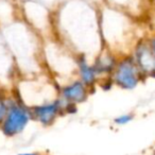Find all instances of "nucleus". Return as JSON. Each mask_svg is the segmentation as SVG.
Masks as SVG:
<instances>
[{
    "instance_id": "9b49d317",
    "label": "nucleus",
    "mask_w": 155,
    "mask_h": 155,
    "mask_svg": "<svg viewBox=\"0 0 155 155\" xmlns=\"http://www.w3.org/2000/svg\"><path fill=\"white\" fill-rule=\"evenodd\" d=\"M12 91H7V89L0 88V123L2 122L5 115L8 113L11 102Z\"/></svg>"
},
{
    "instance_id": "f03ea898",
    "label": "nucleus",
    "mask_w": 155,
    "mask_h": 155,
    "mask_svg": "<svg viewBox=\"0 0 155 155\" xmlns=\"http://www.w3.org/2000/svg\"><path fill=\"white\" fill-rule=\"evenodd\" d=\"M77 54L62 41L41 45L43 68L58 86L77 77Z\"/></svg>"
},
{
    "instance_id": "1a4fd4ad",
    "label": "nucleus",
    "mask_w": 155,
    "mask_h": 155,
    "mask_svg": "<svg viewBox=\"0 0 155 155\" xmlns=\"http://www.w3.org/2000/svg\"><path fill=\"white\" fill-rule=\"evenodd\" d=\"M77 78L93 91L99 84V75L94 66L93 60L84 55H77Z\"/></svg>"
},
{
    "instance_id": "20e7f679",
    "label": "nucleus",
    "mask_w": 155,
    "mask_h": 155,
    "mask_svg": "<svg viewBox=\"0 0 155 155\" xmlns=\"http://www.w3.org/2000/svg\"><path fill=\"white\" fill-rule=\"evenodd\" d=\"M110 78L114 86L123 91H133L144 80L131 54L119 56Z\"/></svg>"
},
{
    "instance_id": "2eb2a0df",
    "label": "nucleus",
    "mask_w": 155,
    "mask_h": 155,
    "mask_svg": "<svg viewBox=\"0 0 155 155\" xmlns=\"http://www.w3.org/2000/svg\"><path fill=\"white\" fill-rule=\"evenodd\" d=\"M0 135H1V131H0Z\"/></svg>"
},
{
    "instance_id": "39448f33",
    "label": "nucleus",
    "mask_w": 155,
    "mask_h": 155,
    "mask_svg": "<svg viewBox=\"0 0 155 155\" xmlns=\"http://www.w3.org/2000/svg\"><path fill=\"white\" fill-rule=\"evenodd\" d=\"M33 121L41 127H51L64 114V104L60 98L31 107Z\"/></svg>"
},
{
    "instance_id": "9d476101",
    "label": "nucleus",
    "mask_w": 155,
    "mask_h": 155,
    "mask_svg": "<svg viewBox=\"0 0 155 155\" xmlns=\"http://www.w3.org/2000/svg\"><path fill=\"white\" fill-rule=\"evenodd\" d=\"M119 56L115 54L113 51L103 48L99 53L96 55V58L93 60L94 66L96 68L98 75H99L100 81L104 79H108L118 62ZM99 81V82H100Z\"/></svg>"
},
{
    "instance_id": "7ed1b4c3",
    "label": "nucleus",
    "mask_w": 155,
    "mask_h": 155,
    "mask_svg": "<svg viewBox=\"0 0 155 155\" xmlns=\"http://www.w3.org/2000/svg\"><path fill=\"white\" fill-rule=\"evenodd\" d=\"M32 121L31 108L20 101L12 91L9 110L2 122L0 123L1 134L5 137L15 138L21 135Z\"/></svg>"
},
{
    "instance_id": "6e6552de",
    "label": "nucleus",
    "mask_w": 155,
    "mask_h": 155,
    "mask_svg": "<svg viewBox=\"0 0 155 155\" xmlns=\"http://www.w3.org/2000/svg\"><path fill=\"white\" fill-rule=\"evenodd\" d=\"M18 72L5 39L0 37V88L12 91Z\"/></svg>"
},
{
    "instance_id": "4468645a",
    "label": "nucleus",
    "mask_w": 155,
    "mask_h": 155,
    "mask_svg": "<svg viewBox=\"0 0 155 155\" xmlns=\"http://www.w3.org/2000/svg\"><path fill=\"white\" fill-rule=\"evenodd\" d=\"M148 41H149V45H150L151 51H152L153 58H154V61H155V35H153L152 37L148 38Z\"/></svg>"
},
{
    "instance_id": "423d86ee",
    "label": "nucleus",
    "mask_w": 155,
    "mask_h": 155,
    "mask_svg": "<svg viewBox=\"0 0 155 155\" xmlns=\"http://www.w3.org/2000/svg\"><path fill=\"white\" fill-rule=\"evenodd\" d=\"M91 89L77 77L58 86V98L66 104L80 105L88 99Z\"/></svg>"
},
{
    "instance_id": "ddd939ff",
    "label": "nucleus",
    "mask_w": 155,
    "mask_h": 155,
    "mask_svg": "<svg viewBox=\"0 0 155 155\" xmlns=\"http://www.w3.org/2000/svg\"><path fill=\"white\" fill-rule=\"evenodd\" d=\"M15 155H47L41 151H21V152L16 153Z\"/></svg>"
},
{
    "instance_id": "0eeeda50",
    "label": "nucleus",
    "mask_w": 155,
    "mask_h": 155,
    "mask_svg": "<svg viewBox=\"0 0 155 155\" xmlns=\"http://www.w3.org/2000/svg\"><path fill=\"white\" fill-rule=\"evenodd\" d=\"M131 56L144 80L148 78H155V61L148 39H138L132 49Z\"/></svg>"
},
{
    "instance_id": "f257e3e1",
    "label": "nucleus",
    "mask_w": 155,
    "mask_h": 155,
    "mask_svg": "<svg viewBox=\"0 0 155 155\" xmlns=\"http://www.w3.org/2000/svg\"><path fill=\"white\" fill-rule=\"evenodd\" d=\"M12 91L27 106L33 107L58 97V85L46 71L33 75H19Z\"/></svg>"
},
{
    "instance_id": "f8f14e48",
    "label": "nucleus",
    "mask_w": 155,
    "mask_h": 155,
    "mask_svg": "<svg viewBox=\"0 0 155 155\" xmlns=\"http://www.w3.org/2000/svg\"><path fill=\"white\" fill-rule=\"evenodd\" d=\"M134 118H135V115L133 113H122V114H119L118 116L115 117L114 123L118 127H124V125L131 123L134 120Z\"/></svg>"
}]
</instances>
